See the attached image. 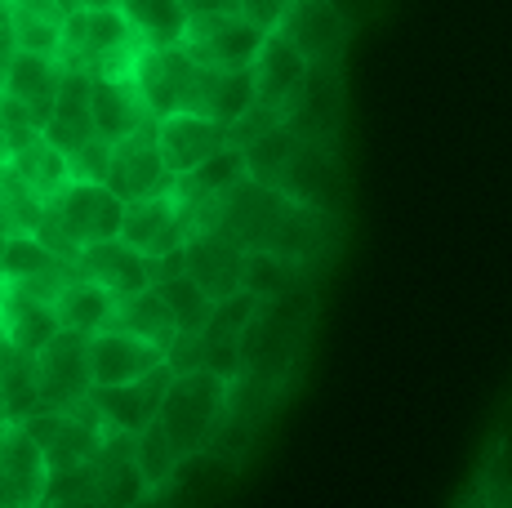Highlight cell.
I'll return each instance as SVG.
<instances>
[{"label":"cell","instance_id":"cell-33","mask_svg":"<svg viewBox=\"0 0 512 508\" xmlns=\"http://www.w3.org/2000/svg\"><path fill=\"white\" fill-rule=\"evenodd\" d=\"M134 464H139V473H143V482H147V491H156V486H165L174 477V468L183 464V455L174 451V442H170V433L161 428V419L156 424H147L139 437H134Z\"/></svg>","mask_w":512,"mask_h":508},{"label":"cell","instance_id":"cell-28","mask_svg":"<svg viewBox=\"0 0 512 508\" xmlns=\"http://www.w3.org/2000/svg\"><path fill=\"white\" fill-rule=\"evenodd\" d=\"M49 214V201H41L14 165H0V232L5 237H36Z\"/></svg>","mask_w":512,"mask_h":508},{"label":"cell","instance_id":"cell-32","mask_svg":"<svg viewBox=\"0 0 512 508\" xmlns=\"http://www.w3.org/2000/svg\"><path fill=\"white\" fill-rule=\"evenodd\" d=\"M165 295V304H170V312H174V321H179V335H192V339H201L205 335V326H210V317H214V299L205 295L201 286H196L192 277H170V281H161L156 286Z\"/></svg>","mask_w":512,"mask_h":508},{"label":"cell","instance_id":"cell-39","mask_svg":"<svg viewBox=\"0 0 512 508\" xmlns=\"http://www.w3.org/2000/svg\"><path fill=\"white\" fill-rule=\"evenodd\" d=\"M459 508H490V500H486V491H481V486L472 482L468 491H464V500H459Z\"/></svg>","mask_w":512,"mask_h":508},{"label":"cell","instance_id":"cell-40","mask_svg":"<svg viewBox=\"0 0 512 508\" xmlns=\"http://www.w3.org/2000/svg\"><path fill=\"white\" fill-rule=\"evenodd\" d=\"M76 9H121V0H76Z\"/></svg>","mask_w":512,"mask_h":508},{"label":"cell","instance_id":"cell-17","mask_svg":"<svg viewBox=\"0 0 512 508\" xmlns=\"http://www.w3.org/2000/svg\"><path fill=\"white\" fill-rule=\"evenodd\" d=\"M76 272L98 281L103 290H112L116 299H134V295H143V290H152V259L139 254L130 241H121V237L98 241V246L81 250Z\"/></svg>","mask_w":512,"mask_h":508},{"label":"cell","instance_id":"cell-14","mask_svg":"<svg viewBox=\"0 0 512 508\" xmlns=\"http://www.w3.org/2000/svg\"><path fill=\"white\" fill-rule=\"evenodd\" d=\"M187 277H192L214 304H223V299L245 290V250L219 228L192 232V237H187Z\"/></svg>","mask_w":512,"mask_h":508},{"label":"cell","instance_id":"cell-27","mask_svg":"<svg viewBox=\"0 0 512 508\" xmlns=\"http://www.w3.org/2000/svg\"><path fill=\"white\" fill-rule=\"evenodd\" d=\"M9 165H14L18 179H23L41 201H54L58 192L72 183V161H67V156L58 152L45 134L41 139H32V143H23V148L9 156Z\"/></svg>","mask_w":512,"mask_h":508},{"label":"cell","instance_id":"cell-34","mask_svg":"<svg viewBox=\"0 0 512 508\" xmlns=\"http://www.w3.org/2000/svg\"><path fill=\"white\" fill-rule=\"evenodd\" d=\"M477 486L486 491L490 508H512V437H499L490 455L481 459Z\"/></svg>","mask_w":512,"mask_h":508},{"label":"cell","instance_id":"cell-13","mask_svg":"<svg viewBox=\"0 0 512 508\" xmlns=\"http://www.w3.org/2000/svg\"><path fill=\"white\" fill-rule=\"evenodd\" d=\"M259 312H263V299L250 295V290L223 299L201 335V366L223 379L241 375V348H245V335L254 330V321H259Z\"/></svg>","mask_w":512,"mask_h":508},{"label":"cell","instance_id":"cell-29","mask_svg":"<svg viewBox=\"0 0 512 508\" xmlns=\"http://www.w3.org/2000/svg\"><path fill=\"white\" fill-rule=\"evenodd\" d=\"M308 272L312 268H303V263H294V259H281V254H268V250L245 254V290L259 295L263 304L290 295V290H299L303 281H308Z\"/></svg>","mask_w":512,"mask_h":508},{"label":"cell","instance_id":"cell-5","mask_svg":"<svg viewBox=\"0 0 512 508\" xmlns=\"http://www.w3.org/2000/svg\"><path fill=\"white\" fill-rule=\"evenodd\" d=\"M54 464L27 424H9L0 437V508H45Z\"/></svg>","mask_w":512,"mask_h":508},{"label":"cell","instance_id":"cell-43","mask_svg":"<svg viewBox=\"0 0 512 508\" xmlns=\"http://www.w3.org/2000/svg\"><path fill=\"white\" fill-rule=\"evenodd\" d=\"M63 5H67V9H76V0H63Z\"/></svg>","mask_w":512,"mask_h":508},{"label":"cell","instance_id":"cell-22","mask_svg":"<svg viewBox=\"0 0 512 508\" xmlns=\"http://www.w3.org/2000/svg\"><path fill=\"white\" fill-rule=\"evenodd\" d=\"M250 179V161H245V148L241 143H228L223 152H214L210 161L201 165V170L183 174V179H174V197L187 205V214H196L201 205L219 201L223 192H232L236 183Z\"/></svg>","mask_w":512,"mask_h":508},{"label":"cell","instance_id":"cell-20","mask_svg":"<svg viewBox=\"0 0 512 508\" xmlns=\"http://www.w3.org/2000/svg\"><path fill=\"white\" fill-rule=\"evenodd\" d=\"M339 188V161H334V148L326 139H299L290 165H285V179L281 192L312 210H326L330 214V192Z\"/></svg>","mask_w":512,"mask_h":508},{"label":"cell","instance_id":"cell-23","mask_svg":"<svg viewBox=\"0 0 512 508\" xmlns=\"http://www.w3.org/2000/svg\"><path fill=\"white\" fill-rule=\"evenodd\" d=\"M254 107H259L254 72H214V67H205L201 94H196V112L232 130V125H241Z\"/></svg>","mask_w":512,"mask_h":508},{"label":"cell","instance_id":"cell-31","mask_svg":"<svg viewBox=\"0 0 512 508\" xmlns=\"http://www.w3.org/2000/svg\"><path fill=\"white\" fill-rule=\"evenodd\" d=\"M294 148H299V134L290 125H272L268 134H259L254 143H245V161H250V179L268 183V188H281L285 165H290Z\"/></svg>","mask_w":512,"mask_h":508},{"label":"cell","instance_id":"cell-8","mask_svg":"<svg viewBox=\"0 0 512 508\" xmlns=\"http://www.w3.org/2000/svg\"><path fill=\"white\" fill-rule=\"evenodd\" d=\"M187 237H192V214L187 205L170 192L147 201H130L125 205V223H121V241H130L147 259H165V254L183 250Z\"/></svg>","mask_w":512,"mask_h":508},{"label":"cell","instance_id":"cell-9","mask_svg":"<svg viewBox=\"0 0 512 508\" xmlns=\"http://www.w3.org/2000/svg\"><path fill=\"white\" fill-rule=\"evenodd\" d=\"M107 188H112L125 205L161 197V192L174 188V174L165 170L161 143H156V121L112 148V174H107Z\"/></svg>","mask_w":512,"mask_h":508},{"label":"cell","instance_id":"cell-19","mask_svg":"<svg viewBox=\"0 0 512 508\" xmlns=\"http://www.w3.org/2000/svg\"><path fill=\"white\" fill-rule=\"evenodd\" d=\"M90 107H94V125H98V139L107 143H121L130 134H139L152 125V112L143 107L139 90H134L130 76H98L90 72Z\"/></svg>","mask_w":512,"mask_h":508},{"label":"cell","instance_id":"cell-24","mask_svg":"<svg viewBox=\"0 0 512 508\" xmlns=\"http://www.w3.org/2000/svg\"><path fill=\"white\" fill-rule=\"evenodd\" d=\"M116 308H121V299L90 277H72L63 286V295L54 299V312H58V321H63V330H81V335L107 330L116 317Z\"/></svg>","mask_w":512,"mask_h":508},{"label":"cell","instance_id":"cell-1","mask_svg":"<svg viewBox=\"0 0 512 508\" xmlns=\"http://www.w3.org/2000/svg\"><path fill=\"white\" fill-rule=\"evenodd\" d=\"M121 223H125V201L116 197L107 183L72 179L54 201H49V214H45L36 237H41L58 259L76 263L81 250L121 237Z\"/></svg>","mask_w":512,"mask_h":508},{"label":"cell","instance_id":"cell-30","mask_svg":"<svg viewBox=\"0 0 512 508\" xmlns=\"http://www.w3.org/2000/svg\"><path fill=\"white\" fill-rule=\"evenodd\" d=\"M76 263L58 259L54 250L45 246L41 237H9L5 259H0V281H14V286H27V281L54 277V272H67Z\"/></svg>","mask_w":512,"mask_h":508},{"label":"cell","instance_id":"cell-4","mask_svg":"<svg viewBox=\"0 0 512 508\" xmlns=\"http://www.w3.org/2000/svg\"><path fill=\"white\" fill-rule=\"evenodd\" d=\"M268 36L272 32L254 27L236 9H219V14H192L183 50L201 67H214V72H250L259 50L268 45Z\"/></svg>","mask_w":512,"mask_h":508},{"label":"cell","instance_id":"cell-11","mask_svg":"<svg viewBox=\"0 0 512 508\" xmlns=\"http://www.w3.org/2000/svg\"><path fill=\"white\" fill-rule=\"evenodd\" d=\"M165 361L170 357H165L161 348L130 335V330L107 326V330H98V335H90V384L94 388L139 384L152 370H161Z\"/></svg>","mask_w":512,"mask_h":508},{"label":"cell","instance_id":"cell-10","mask_svg":"<svg viewBox=\"0 0 512 508\" xmlns=\"http://www.w3.org/2000/svg\"><path fill=\"white\" fill-rule=\"evenodd\" d=\"M174 375H179V370L165 361L161 370H152V375L139 379V384L90 388V402H94V410L103 415V424L112 428V433L139 437L147 424H156V415H161V402H165V393H170Z\"/></svg>","mask_w":512,"mask_h":508},{"label":"cell","instance_id":"cell-21","mask_svg":"<svg viewBox=\"0 0 512 508\" xmlns=\"http://www.w3.org/2000/svg\"><path fill=\"white\" fill-rule=\"evenodd\" d=\"M67 18L72 9L63 0H9V32H14L18 50L63 58Z\"/></svg>","mask_w":512,"mask_h":508},{"label":"cell","instance_id":"cell-6","mask_svg":"<svg viewBox=\"0 0 512 508\" xmlns=\"http://www.w3.org/2000/svg\"><path fill=\"white\" fill-rule=\"evenodd\" d=\"M32 384L45 406H72L90 397V335L58 330L32 357Z\"/></svg>","mask_w":512,"mask_h":508},{"label":"cell","instance_id":"cell-7","mask_svg":"<svg viewBox=\"0 0 512 508\" xmlns=\"http://www.w3.org/2000/svg\"><path fill=\"white\" fill-rule=\"evenodd\" d=\"M277 36L290 41L312 67L339 63L343 45H348V14L334 0H290V9L277 23Z\"/></svg>","mask_w":512,"mask_h":508},{"label":"cell","instance_id":"cell-2","mask_svg":"<svg viewBox=\"0 0 512 508\" xmlns=\"http://www.w3.org/2000/svg\"><path fill=\"white\" fill-rule=\"evenodd\" d=\"M228 402H232V379L196 366V370L174 375V384H170V393H165L161 415L156 419H161V428L170 433L174 451L183 459H192L219 437L223 419H228Z\"/></svg>","mask_w":512,"mask_h":508},{"label":"cell","instance_id":"cell-12","mask_svg":"<svg viewBox=\"0 0 512 508\" xmlns=\"http://www.w3.org/2000/svg\"><path fill=\"white\" fill-rule=\"evenodd\" d=\"M156 143H161V156H165V170L174 179L183 174L201 170L214 152H223L232 143V130L201 112H170L156 121Z\"/></svg>","mask_w":512,"mask_h":508},{"label":"cell","instance_id":"cell-38","mask_svg":"<svg viewBox=\"0 0 512 508\" xmlns=\"http://www.w3.org/2000/svg\"><path fill=\"white\" fill-rule=\"evenodd\" d=\"M14 143H9V121H5V99H0V165H9Z\"/></svg>","mask_w":512,"mask_h":508},{"label":"cell","instance_id":"cell-36","mask_svg":"<svg viewBox=\"0 0 512 508\" xmlns=\"http://www.w3.org/2000/svg\"><path fill=\"white\" fill-rule=\"evenodd\" d=\"M232 9L241 18H250L254 27H263V32H277L281 14L290 9V0H232Z\"/></svg>","mask_w":512,"mask_h":508},{"label":"cell","instance_id":"cell-3","mask_svg":"<svg viewBox=\"0 0 512 508\" xmlns=\"http://www.w3.org/2000/svg\"><path fill=\"white\" fill-rule=\"evenodd\" d=\"M201 76H205V67L183 45H143L130 81L139 90L143 107L152 112V121H161L170 112H196Z\"/></svg>","mask_w":512,"mask_h":508},{"label":"cell","instance_id":"cell-26","mask_svg":"<svg viewBox=\"0 0 512 508\" xmlns=\"http://www.w3.org/2000/svg\"><path fill=\"white\" fill-rule=\"evenodd\" d=\"M121 14L130 18L143 45H183L187 27H192L187 0H121Z\"/></svg>","mask_w":512,"mask_h":508},{"label":"cell","instance_id":"cell-35","mask_svg":"<svg viewBox=\"0 0 512 508\" xmlns=\"http://www.w3.org/2000/svg\"><path fill=\"white\" fill-rule=\"evenodd\" d=\"M112 148H116V143H107V139L85 143V148L72 156V179H81V183H107V174H112Z\"/></svg>","mask_w":512,"mask_h":508},{"label":"cell","instance_id":"cell-16","mask_svg":"<svg viewBox=\"0 0 512 508\" xmlns=\"http://www.w3.org/2000/svg\"><path fill=\"white\" fill-rule=\"evenodd\" d=\"M63 72L67 63L54 54H32V50H18L14 63H9V76H5V99L23 103L27 112H32V121L45 125L54 121V103H58V90H63Z\"/></svg>","mask_w":512,"mask_h":508},{"label":"cell","instance_id":"cell-41","mask_svg":"<svg viewBox=\"0 0 512 508\" xmlns=\"http://www.w3.org/2000/svg\"><path fill=\"white\" fill-rule=\"evenodd\" d=\"M0 27H9V0H0Z\"/></svg>","mask_w":512,"mask_h":508},{"label":"cell","instance_id":"cell-15","mask_svg":"<svg viewBox=\"0 0 512 508\" xmlns=\"http://www.w3.org/2000/svg\"><path fill=\"white\" fill-rule=\"evenodd\" d=\"M250 72H254V90H259V107H268V112H277L281 121H290V112L303 99V85H308V76H312L308 58L272 32Z\"/></svg>","mask_w":512,"mask_h":508},{"label":"cell","instance_id":"cell-42","mask_svg":"<svg viewBox=\"0 0 512 508\" xmlns=\"http://www.w3.org/2000/svg\"><path fill=\"white\" fill-rule=\"evenodd\" d=\"M5 246H9V237H5V232H0V259H5Z\"/></svg>","mask_w":512,"mask_h":508},{"label":"cell","instance_id":"cell-37","mask_svg":"<svg viewBox=\"0 0 512 508\" xmlns=\"http://www.w3.org/2000/svg\"><path fill=\"white\" fill-rule=\"evenodd\" d=\"M14 54H18L14 32H9V27H0V90H5V76H9V63H14Z\"/></svg>","mask_w":512,"mask_h":508},{"label":"cell","instance_id":"cell-18","mask_svg":"<svg viewBox=\"0 0 512 508\" xmlns=\"http://www.w3.org/2000/svg\"><path fill=\"white\" fill-rule=\"evenodd\" d=\"M90 81H94V76L85 72V67H67V72H63V90H58V103H54V121L45 125V139L54 143L67 161H72L85 143L98 139L94 107H90Z\"/></svg>","mask_w":512,"mask_h":508},{"label":"cell","instance_id":"cell-25","mask_svg":"<svg viewBox=\"0 0 512 508\" xmlns=\"http://www.w3.org/2000/svg\"><path fill=\"white\" fill-rule=\"evenodd\" d=\"M112 326L116 330H130V335L147 339V344H156L165 357H170V348L179 344V321H174L170 304H165V295L156 286L143 290V295H134V299H121Z\"/></svg>","mask_w":512,"mask_h":508}]
</instances>
